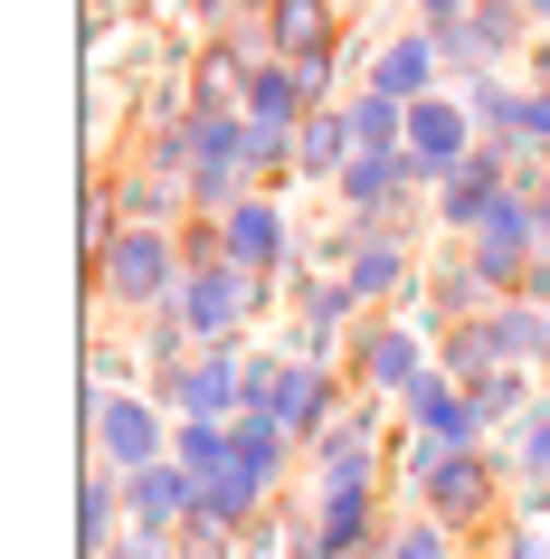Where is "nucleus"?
I'll return each instance as SVG.
<instances>
[{
    "mask_svg": "<svg viewBox=\"0 0 550 559\" xmlns=\"http://www.w3.org/2000/svg\"><path fill=\"white\" fill-rule=\"evenodd\" d=\"M332 48H351L342 38V10L332 0H266V58L294 67L304 86H332Z\"/></svg>",
    "mask_w": 550,
    "mask_h": 559,
    "instance_id": "1",
    "label": "nucleus"
},
{
    "mask_svg": "<svg viewBox=\"0 0 550 559\" xmlns=\"http://www.w3.org/2000/svg\"><path fill=\"white\" fill-rule=\"evenodd\" d=\"M172 257H180L172 228H115V247L95 257V285H105L115 304H162V295H180Z\"/></svg>",
    "mask_w": 550,
    "mask_h": 559,
    "instance_id": "2",
    "label": "nucleus"
},
{
    "mask_svg": "<svg viewBox=\"0 0 550 559\" xmlns=\"http://www.w3.org/2000/svg\"><path fill=\"white\" fill-rule=\"evenodd\" d=\"M408 171L418 180H456L475 152H484V123L465 115V105H446V95H428V105H408Z\"/></svg>",
    "mask_w": 550,
    "mask_h": 559,
    "instance_id": "3",
    "label": "nucleus"
},
{
    "mask_svg": "<svg viewBox=\"0 0 550 559\" xmlns=\"http://www.w3.org/2000/svg\"><path fill=\"white\" fill-rule=\"evenodd\" d=\"M247 304H257V275H247V265H200V275H180V295H172V313L190 332H200V342H219V332L237 323V313H247Z\"/></svg>",
    "mask_w": 550,
    "mask_h": 559,
    "instance_id": "4",
    "label": "nucleus"
},
{
    "mask_svg": "<svg viewBox=\"0 0 550 559\" xmlns=\"http://www.w3.org/2000/svg\"><path fill=\"white\" fill-rule=\"evenodd\" d=\"M95 445L115 455V474H143V465H172V445H162V417L143 399H95Z\"/></svg>",
    "mask_w": 550,
    "mask_h": 559,
    "instance_id": "5",
    "label": "nucleus"
},
{
    "mask_svg": "<svg viewBox=\"0 0 550 559\" xmlns=\"http://www.w3.org/2000/svg\"><path fill=\"white\" fill-rule=\"evenodd\" d=\"M351 370H361L371 389H399V399H408V389L428 380V332H408V323H379V332H361Z\"/></svg>",
    "mask_w": 550,
    "mask_h": 559,
    "instance_id": "6",
    "label": "nucleus"
},
{
    "mask_svg": "<svg viewBox=\"0 0 550 559\" xmlns=\"http://www.w3.org/2000/svg\"><path fill=\"white\" fill-rule=\"evenodd\" d=\"M493 502V455H475V445H456V455H446V465L428 474V522H475V512H484Z\"/></svg>",
    "mask_w": 550,
    "mask_h": 559,
    "instance_id": "7",
    "label": "nucleus"
},
{
    "mask_svg": "<svg viewBox=\"0 0 550 559\" xmlns=\"http://www.w3.org/2000/svg\"><path fill=\"white\" fill-rule=\"evenodd\" d=\"M436 58H446V38H436V29H399V38H389V58L371 67V95H389V105H428Z\"/></svg>",
    "mask_w": 550,
    "mask_h": 559,
    "instance_id": "8",
    "label": "nucleus"
},
{
    "mask_svg": "<svg viewBox=\"0 0 550 559\" xmlns=\"http://www.w3.org/2000/svg\"><path fill=\"white\" fill-rule=\"evenodd\" d=\"M408 417H418L436 445H475V437H484V427H475V389H456L446 370H428V380L408 389Z\"/></svg>",
    "mask_w": 550,
    "mask_h": 559,
    "instance_id": "9",
    "label": "nucleus"
},
{
    "mask_svg": "<svg viewBox=\"0 0 550 559\" xmlns=\"http://www.w3.org/2000/svg\"><path fill=\"white\" fill-rule=\"evenodd\" d=\"M522 20H531L522 0H484V10H475V20H465V29L446 38V58H475V67L513 58V48H522Z\"/></svg>",
    "mask_w": 550,
    "mask_h": 559,
    "instance_id": "10",
    "label": "nucleus"
},
{
    "mask_svg": "<svg viewBox=\"0 0 550 559\" xmlns=\"http://www.w3.org/2000/svg\"><path fill=\"white\" fill-rule=\"evenodd\" d=\"M276 257H285V209L276 200H237L229 209V265L257 275V265H276Z\"/></svg>",
    "mask_w": 550,
    "mask_h": 559,
    "instance_id": "11",
    "label": "nucleus"
},
{
    "mask_svg": "<svg viewBox=\"0 0 550 559\" xmlns=\"http://www.w3.org/2000/svg\"><path fill=\"white\" fill-rule=\"evenodd\" d=\"M294 162H304V171L314 180H342L351 162H361V133H351V115H304V133H294Z\"/></svg>",
    "mask_w": 550,
    "mask_h": 559,
    "instance_id": "12",
    "label": "nucleus"
},
{
    "mask_svg": "<svg viewBox=\"0 0 550 559\" xmlns=\"http://www.w3.org/2000/svg\"><path fill=\"white\" fill-rule=\"evenodd\" d=\"M399 180H418V171H408V152H361V162H351V171L332 180V190H342V209H351V218H379Z\"/></svg>",
    "mask_w": 550,
    "mask_h": 559,
    "instance_id": "13",
    "label": "nucleus"
},
{
    "mask_svg": "<svg viewBox=\"0 0 550 559\" xmlns=\"http://www.w3.org/2000/svg\"><path fill=\"white\" fill-rule=\"evenodd\" d=\"M399 275H408V257H399V247H379V237H371V247H361V257L342 265V285H351L361 304H371V295H399Z\"/></svg>",
    "mask_w": 550,
    "mask_h": 559,
    "instance_id": "14",
    "label": "nucleus"
},
{
    "mask_svg": "<svg viewBox=\"0 0 550 559\" xmlns=\"http://www.w3.org/2000/svg\"><path fill=\"white\" fill-rule=\"evenodd\" d=\"M522 408V370H493V380H475V427H493V417Z\"/></svg>",
    "mask_w": 550,
    "mask_h": 559,
    "instance_id": "15",
    "label": "nucleus"
},
{
    "mask_svg": "<svg viewBox=\"0 0 550 559\" xmlns=\"http://www.w3.org/2000/svg\"><path fill=\"white\" fill-rule=\"evenodd\" d=\"M389 559H456V531L446 522H408L399 540H389Z\"/></svg>",
    "mask_w": 550,
    "mask_h": 559,
    "instance_id": "16",
    "label": "nucleus"
},
{
    "mask_svg": "<svg viewBox=\"0 0 550 559\" xmlns=\"http://www.w3.org/2000/svg\"><path fill=\"white\" fill-rule=\"evenodd\" d=\"M522 427H531V437H522V465H531V474H550V408H531Z\"/></svg>",
    "mask_w": 550,
    "mask_h": 559,
    "instance_id": "17",
    "label": "nucleus"
},
{
    "mask_svg": "<svg viewBox=\"0 0 550 559\" xmlns=\"http://www.w3.org/2000/svg\"><path fill=\"white\" fill-rule=\"evenodd\" d=\"M531 228H541V257H550V180L531 190Z\"/></svg>",
    "mask_w": 550,
    "mask_h": 559,
    "instance_id": "18",
    "label": "nucleus"
},
{
    "mask_svg": "<svg viewBox=\"0 0 550 559\" xmlns=\"http://www.w3.org/2000/svg\"><path fill=\"white\" fill-rule=\"evenodd\" d=\"M531 76H541V86H550V38H541V48H531Z\"/></svg>",
    "mask_w": 550,
    "mask_h": 559,
    "instance_id": "19",
    "label": "nucleus"
},
{
    "mask_svg": "<svg viewBox=\"0 0 550 559\" xmlns=\"http://www.w3.org/2000/svg\"><path fill=\"white\" fill-rule=\"evenodd\" d=\"M522 10H531V20H541V38H550V0H522Z\"/></svg>",
    "mask_w": 550,
    "mask_h": 559,
    "instance_id": "20",
    "label": "nucleus"
}]
</instances>
